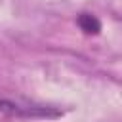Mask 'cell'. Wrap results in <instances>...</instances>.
<instances>
[{
    "mask_svg": "<svg viewBox=\"0 0 122 122\" xmlns=\"http://www.w3.org/2000/svg\"><path fill=\"white\" fill-rule=\"evenodd\" d=\"M78 25H80V29H82L86 34H97V32L101 30V23H99L93 15H90V13H82V15L78 17Z\"/></svg>",
    "mask_w": 122,
    "mask_h": 122,
    "instance_id": "2",
    "label": "cell"
},
{
    "mask_svg": "<svg viewBox=\"0 0 122 122\" xmlns=\"http://www.w3.org/2000/svg\"><path fill=\"white\" fill-rule=\"evenodd\" d=\"M59 111L48 107H25L10 99H0V122H10L17 118H38V116H57Z\"/></svg>",
    "mask_w": 122,
    "mask_h": 122,
    "instance_id": "1",
    "label": "cell"
}]
</instances>
